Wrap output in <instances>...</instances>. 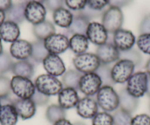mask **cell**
Segmentation results:
<instances>
[{"label": "cell", "instance_id": "cell-1", "mask_svg": "<svg viewBox=\"0 0 150 125\" xmlns=\"http://www.w3.org/2000/svg\"><path fill=\"white\" fill-rule=\"evenodd\" d=\"M98 105L103 111L110 113L119 108V94L112 86L103 85L96 94Z\"/></svg>", "mask_w": 150, "mask_h": 125}, {"label": "cell", "instance_id": "cell-2", "mask_svg": "<svg viewBox=\"0 0 150 125\" xmlns=\"http://www.w3.org/2000/svg\"><path fill=\"white\" fill-rule=\"evenodd\" d=\"M34 83L37 91L49 97L57 95L63 88V83L57 77L47 73L38 76Z\"/></svg>", "mask_w": 150, "mask_h": 125}, {"label": "cell", "instance_id": "cell-3", "mask_svg": "<svg viewBox=\"0 0 150 125\" xmlns=\"http://www.w3.org/2000/svg\"><path fill=\"white\" fill-rule=\"evenodd\" d=\"M12 93L19 99H30L36 91L34 82L30 78L14 75L11 80Z\"/></svg>", "mask_w": 150, "mask_h": 125}, {"label": "cell", "instance_id": "cell-4", "mask_svg": "<svg viewBox=\"0 0 150 125\" xmlns=\"http://www.w3.org/2000/svg\"><path fill=\"white\" fill-rule=\"evenodd\" d=\"M73 64L75 70L82 74H86L95 73L101 65V62L96 54L85 52L74 57Z\"/></svg>", "mask_w": 150, "mask_h": 125}, {"label": "cell", "instance_id": "cell-5", "mask_svg": "<svg viewBox=\"0 0 150 125\" xmlns=\"http://www.w3.org/2000/svg\"><path fill=\"white\" fill-rule=\"evenodd\" d=\"M135 65L133 62L125 59H120L111 67V77L114 83H127L134 73Z\"/></svg>", "mask_w": 150, "mask_h": 125}, {"label": "cell", "instance_id": "cell-6", "mask_svg": "<svg viewBox=\"0 0 150 125\" xmlns=\"http://www.w3.org/2000/svg\"><path fill=\"white\" fill-rule=\"evenodd\" d=\"M123 22V13L119 8L109 7L102 14V24L108 33L113 34L115 31L122 28Z\"/></svg>", "mask_w": 150, "mask_h": 125}, {"label": "cell", "instance_id": "cell-7", "mask_svg": "<svg viewBox=\"0 0 150 125\" xmlns=\"http://www.w3.org/2000/svg\"><path fill=\"white\" fill-rule=\"evenodd\" d=\"M148 74L146 72L134 73L127 81L126 90L136 98H140L146 93Z\"/></svg>", "mask_w": 150, "mask_h": 125}, {"label": "cell", "instance_id": "cell-8", "mask_svg": "<svg viewBox=\"0 0 150 125\" xmlns=\"http://www.w3.org/2000/svg\"><path fill=\"white\" fill-rule=\"evenodd\" d=\"M102 86V80L96 73H86L81 76L78 90L86 97H93L97 94Z\"/></svg>", "mask_w": 150, "mask_h": 125}, {"label": "cell", "instance_id": "cell-9", "mask_svg": "<svg viewBox=\"0 0 150 125\" xmlns=\"http://www.w3.org/2000/svg\"><path fill=\"white\" fill-rule=\"evenodd\" d=\"M44 46L49 54L60 55L69 48V39L67 35L54 33L44 40Z\"/></svg>", "mask_w": 150, "mask_h": 125}, {"label": "cell", "instance_id": "cell-10", "mask_svg": "<svg viewBox=\"0 0 150 125\" xmlns=\"http://www.w3.org/2000/svg\"><path fill=\"white\" fill-rule=\"evenodd\" d=\"M25 19L33 25H36L46 20L47 9L42 2L29 1L26 3Z\"/></svg>", "mask_w": 150, "mask_h": 125}, {"label": "cell", "instance_id": "cell-11", "mask_svg": "<svg viewBox=\"0 0 150 125\" xmlns=\"http://www.w3.org/2000/svg\"><path fill=\"white\" fill-rule=\"evenodd\" d=\"M135 37L131 31L119 29L112 34V43L119 51H125L133 48L135 44Z\"/></svg>", "mask_w": 150, "mask_h": 125}, {"label": "cell", "instance_id": "cell-12", "mask_svg": "<svg viewBox=\"0 0 150 125\" xmlns=\"http://www.w3.org/2000/svg\"><path fill=\"white\" fill-rule=\"evenodd\" d=\"M86 35L89 42L97 46L106 43L108 40V32L106 29L102 24L96 21L89 23Z\"/></svg>", "mask_w": 150, "mask_h": 125}, {"label": "cell", "instance_id": "cell-13", "mask_svg": "<svg viewBox=\"0 0 150 125\" xmlns=\"http://www.w3.org/2000/svg\"><path fill=\"white\" fill-rule=\"evenodd\" d=\"M96 54L99 58L101 64H110L119 59L120 51L117 49L112 43L107 42L106 43L97 47Z\"/></svg>", "mask_w": 150, "mask_h": 125}, {"label": "cell", "instance_id": "cell-14", "mask_svg": "<svg viewBox=\"0 0 150 125\" xmlns=\"http://www.w3.org/2000/svg\"><path fill=\"white\" fill-rule=\"evenodd\" d=\"M99 105L95 99L91 97H84L80 99L76 110L80 117L83 119H93L99 112Z\"/></svg>", "mask_w": 150, "mask_h": 125}, {"label": "cell", "instance_id": "cell-15", "mask_svg": "<svg viewBox=\"0 0 150 125\" xmlns=\"http://www.w3.org/2000/svg\"><path fill=\"white\" fill-rule=\"evenodd\" d=\"M42 64L47 74L54 77L63 75L66 72L64 62L59 55L49 54L42 61Z\"/></svg>", "mask_w": 150, "mask_h": 125}, {"label": "cell", "instance_id": "cell-16", "mask_svg": "<svg viewBox=\"0 0 150 125\" xmlns=\"http://www.w3.org/2000/svg\"><path fill=\"white\" fill-rule=\"evenodd\" d=\"M10 54L13 58L18 61L28 60L31 58L32 43L25 40H16L10 47Z\"/></svg>", "mask_w": 150, "mask_h": 125}, {"label": "cell", "instance_id": "cell-17", "mask_svg": "<svg viewBox=\"0 0 150 125\" xmlns=\"http://www.w3.org/2000/svg\"><path fill=\"white\" fill-rule=\"evenodd\" d=\"M16 110L18 117L23 120H27L33 118L36 113V105L32 99L16 98L11 100Z\"/></svg>", "mask_w": 150, "mask_h": 125}, {"label": "cell", "instance_id": "cell-18", "mask_svg": "<svg viewBox=\"0 0 150 125\" xmlns=\"http://www.w3.org/2000/svg\"><path fill=\"white\" fill-rule=\"evenodd\" d=\"M57 95L58 105L65 110L75 108L80 100L77 90L70 87H63Z\"/></svg>", "mask_w": 150, "mask_h": 125}, {"label": "cell", "instance_id": "cell-19", "mask_svg": "<svg viewBox=\"0 0 150 125\" xmlns=\"http://www.w3.org/2000/svg\"><path fill=\"white\" fill-rule=\"evenodd\" d=\"M20 36L19 27L16 23L5 21L0 27V37L7 43H13Z\"/></svg>", "mask_w": 150, "mask_h": 125}, {"label": "cell", "instance_id": "cell-20", "mask_svg": "<svg viewBox=\"0 0 150 125\" xmlns=\"http://www.w3.org/2000/svg\"><path fill=\"white\" fill-rule=\"evenodd\" d=\"M18 115L12 103H5L0 106V124L16 125Z\"/></svg>", "mask_w": 150, "mask_h": 125}, {"label": "cell", "instance_id": "cell-21", "mask_svg": "<svg viewBox=\"0 0 150 125\" xmlns=\"http://www.w3.org/2000/svg\"><path fill=\"white\" fill-rule=\"evenodd\" d=\"M27 2L13 3L12 6L5 11V21H10L18 24H21L25 19V5Z\"/></svg>", "mask_w": 150, "mask_h": 125}, {"label": "cell", "instance_id": "cell-22", "mask_svg": "<svg viewBox=\"0 0 150 125\" xmlns=\"http://www.w3.org/2000/svg\"><path fill=\"white\" fill-rule=\"evenodd\" d=\"M89 23L90 20L77 12V13L74 15L73 20L70 27L67 29L68 33L71 35L77 34L86 35V30L88 27Z\"/></svg>", "mask_w": 150, "mask_h": 125}, {"label": "cell", "instance_id": "cell-23", "mask_svg": "<svg viewBox=\"0 0 150 125\" xmlns=\"http://www.w3.org/2000/svg\"><path fill=\"white\" fill-rule=\"evenodd\" d=\"M89 40L85 34H73L69 39V48L76 55L87 51Z\"/></svg>", "mask_w": 150, "mask_h": 125}, {"label": "cell", "instance_id": "cell-24", "mask_svg": "<svg viewBox=\"0 0 150 125\" xmlns=\"http://www.w3.org/2000/svg\"><path fill=\"white\" fill-rule=\"evenodd\" d=\"M119 97L120 108L129 113H133L136 110L139 103L138 99L129 94L126 89L121 90Z\"/></svg>", "mask_w": 150, "mask_h": 125}, {"label": "cell", "instance_id": "cell-25", "mask_svg": "<svg viewBox=\"0 0 150 125\" xmlns=\"http://www.w3.org/2000/svg\"><path fill=\"white\" fill-rule=\"evenodd\" d=\"M73 18L74 14L71 12L70 10L66 9L64 7L56 10L52 14L54 23L61 28H69L71 24Z\"/></svg>", "mask_w": 150, "mask_h": 125}, {"label": "cell", "instance_id": "cell-26", "mask_svg": "<svg viewBox=\"0 0 150 125\" xmlns=\"http://www.w3.org/2000/svg\"><path fill=\"white\" fill-rule=\"evenodd\" d=\"M11 71L14 75L31 79L35 73V67L33 63L29 60H21L14 62Z\"/></svg>", "mask_w": 150, "mask_h": 125}, {"label": "cell", "instance_id": "cell-27", "mask_svg": "<svg viewBox=\"0 0 150 125\" xmlns=\"http://www.w3.org/2000/svg\"><path fill=\"white\" fill-rule=\"evenodd\" d=\"M33 34L38 40L44 41L49 36L54 34L56 29L52 23L45 20L40 24L33 25Z\"/></svg>", "mask_w": 150, "mask_h": 125}, {"label": "cell", "instance_id": "cell-28", "mask_svg": "<svg viewBox=\"0 0 150 125\" xmlns=\"http://www.w3.org/2000/svg\"><path fill=\"white\" fill-rule=\"evenodd\" d=\"M83 75L77 70H69L65 72L62 77V83L63 87H70L78 90L80 78Z\"/></svg>", "mask_w": 150, "mask_h": 125}, {"label": "cell", "instance_id": "cell-29", "mask_svg": "<svg viewBox=\"0 0 150 125\" xmlns=\"http://www.w3.org/2000/svg\"><path fill=\"white\" fill-rule=\"evenodd\" d=\"M48 54L49 52L44 46L43 40H38L32 43L31 59L33 61L38 63L42 62Z\"/></svg>", "mask_w": 150, "mask_h": 125}, {"label": "cell", "instance_id": "cell-30", "mask_svg": "<svg viewBox=\"0 0 150 125\" xmlns=\"http://www.w3.org/2000/svg\"><path fill=\"white\" fill-rule=\"evenodd\" d=\"M66 110L59 105H51L46 110V118L51 124H54L60 119H66Z\"/></svg>", "mask_w": 150, "mask_h": 125}, {"label": "cell", "instance_id": "cell-31", "mask_svg": "<svg viewBox=\"0 0 150 125\" xmlns=\"http://www.w3.org/2000/svg\"><path fill=\"white\" fill-rule=\"evenodd\" d=\"M95 73L100 77L103 85L113 86L115 84L111 77V67L110 64H101Z\"/></svg>", "mask_w": 150, "mask_h": 125}, {"label": "cell", "instance_id": "cell-32", "mask_svg": "<svg viewBox=\"0 0 150 125\" xmlns=\"http://www.w3.org/2000/svg\"><path fill=\"white\" fill-rule=\"evenodd\" d=\"M112 118L114 125H130L132 119L131 113L122 110L120 108L115 110Z\"/></svg>", "mask_w": 150, "mask_h": 125}, {"label": "cell", "instance_id": "cell-33", "mask_svg": "<svg viewBox=\"0 0 150 125\" xmlns=\"http://www.w3.org/2000/svg\"><path fill=\"white\" fill-rule=\"evenodd\" d=\"M125 59L131 61L134 63V64L136 66H139L142 63V56H141L140 51L138 50L131 48L125 51H120L119 54V59Z\"/></svg>", "mask_w": 150, "mask_h": 125}, {"label": "cell", "instance_id": "cell-34", "mask_svg": "<svg viewBox=\"0 0 150 125\" xmlns=\"http://www.w3.org/2000/svg\"><path fill=\"white\" fill-rule=\"evenodd\" d=\"M92 125H114L113 118L108 112H98L92 119Z\"/></svg>", "mask_w": 150, "mask_h": 125}, {"label": "cell", "instance_id": "cell-35", "mask_svg": "<svg viewBox=\"0 0 150 125\" xmlns=\"http://www.w3.org/2000/svg\"><path fill=\"white\" fill-rule=\"evenodd\" d=\"M14 62L11 54L7 52L0 54V75L6 73L11 70Z\"/></svg>", "mask_w": 150, "mask_h": 125}, {"label": "cell", "instance_id": "cell-36", "mask_svg": "<svg viewBox=\"0 0 150 125\" xmlns=\"http://www.w3.org/2000/svg\"><path fill=\"white\" fill-rule=\"evenodd\" d=\"M11 92V79L7 76L0 75V100L8 98Z\"/></svg>", "mask_w": 150, "mask_h": 125}, {"label": "cell", "instance_id": "cell-37", "mask_svg": "<svg viewBox=\"0 0 150 125\" xmlns=\"http://www.w3.org/2000/svg\"><path fill=\"white\" fill-rule=\"evenodd\" d=\"M138 49L144 54L150 56V34H141L136 40Z\"/></svg>", "mask_w": 150, "mask_h": 125}, {"label": "cell", "instance_id": "cell-38", "mask_svg": "<svg viewBox=\"0 0 150 125\" xmlns=\"http://www.w3.org/2000/svg\"><path fill=\"white\" fill-rule=\"evenodd\" d=\"M65 5L71 10L78 12L88 5V0H65Z\"/></svg>", "mask_w": 150, "mask_h": 125}, {"label": "cell", "instance_id": "cell-39", "mask_svg": "<svg viewBox=\"0 0 150 125\" xmlns=\"http://www.w3.org/2000/svg\"><path fill=\"white\" fill-rule=\"evenodd\" d=\"M42 3L46 9L54 12L56 10L64 7L65 0H44Z\"/></svg>", "mask_w": 150, "mask_h": 125}, {"label": "cell", "instance_id": "cell-40", "mask_svg": "<svg viewBox=\"0 0 150 125\" xmlns=\"http://www.w3.org/2000/svg\"><path fill=\"white\" fill-rule=\"evenodd\" d=\"M32 100L34 102L36 106H44L46 105L50 101V97L42 93L39 92L36 90L35 94H33V97H31Z\"/></svg>", "mask_w": 150, "mask_h": 125}, {"label": "cell", "instance_id": "cell-41", "mask_svg": "<svg viewBox=\"0 0 150 125\" xmlns=\"http://www.w3.org/2000/svg\"><path fill=\"white\" fill-rule=\"evenodd\" d=\"M79 13H80L81 15H84L85 17L88 18V20H91L92 18H98L99 16H102V14H103L104 11L102 10H93L92 8H89L88 6H86L82 10L78 11Z\"/></svg>", "mask_w": 150, "mask_h": 125}, {"label": "cell", "instance_id": "cell-42", "mask_svg": "<svg viewBox=\"0 0 150 125\" xmlns=\"http://www.w3.org/2000/svg\"><path fill=\"white\" fill-rule=\"evenodd\" d=\"M130 125H150V116L146 113L136 115L132 117Z\"/></svg>", "mask_w": 150, "mask_h": 125}, {"label": "cell", "instance_id": "cell-43", "mask_svg": "<svg viewBox=\"0 0 150 125\" xmlns=\"http://www.w3.org/2000/svg\"><path fill=\"white\" fill-rule=\"evenodd\" d=\"M109 2L110 0H88V6L96 10H102Z\"/></svg>", "mask_w": 150, "mask_h": 125}, {"label": "cell", "instance_id": "cell-44", "mask_svg": "<svg viewBox=\"0 0 150 125\" xmlns=\"http://www.w3.org/2000/svg\"><path fill=\"white\" fill-rule=\"evenodd\" d=\"M139 31L141 34H150V13L147 14L141 21L139 26Z\"/></svg>", "mask_w": 150, "mask_h": 125}, {"label": "cell", "instance_id": "cell-45", "mask_svg": "<svg viewBox=\"0 0 150 125\" xmlns=\"http://www.w3.org/2000/svg\"><path fill=\"white\" fill-rule=\"evenodd\" d=\"M132 1L133 0H110L109 5L110 7H116L121 9L130 5Z\"/></svg>", "mask_w": 150, "mask_h": 125}, {"label": "cell", "instance_id": "cell-46", "mask_svg": "<svg viewBox=\"0 0 150 125\" xmlns=\"http://www.w3.org/2000/svg\"><path fill=\"white\" fill-rule=\"evenodd\" d=\"M13 5V0H0V10L4 12L8 10Z\"/></svg>", "mask_w": 150, "mask_h": 125}, {"label": "cell", "instance_id": "cell-47", "mask_svg": "<svg viewBox=\"0 0 150 125\" xmlns=\"http://www.w3.org/2000/svg\"><path fill=\"white\" fill-rule=\"evenodd\" d=\"M53 125H73V124L68 119H63L56 122L55 123L53 124Z\"/></svg>", "mask_w": 150, "mask_h": 125}, {"label": "cell", "instance_id": "cell-48", "mask_svg": "<svg viewBox=\"0 0 150 125\" xmlns=\"http://www.w3.org/2000/svg\"><path fill=\"white\" fill-rule=\"evenodd\" d=\"M5 21V13L0 10V27Z\"/></svg>", "mask_w": 150, "mask_h": 125}, {"label": "cell", "instance_id": "cell-49", "mask_svg": "<svg viewBox=\"0 0 150 125\" xmlns=\"http://www.w3.org/2000/svg\"><path fill=\"white\" fill-rule=\"evenodd\" d=\"M146 94L150 97V75H148V80H147V88H146Z\"/></svg>", "mask_w": 150, "mask_h": 125}, {"label": "cell", "instance_id": "cell-50", "mask_svg": "<svg viewBox=\"0 0 150 125\" xmlns=\"http://www.w3.org/2000/svg\"><path fill=\"white\" fill-rule=\"evenodd\" d=\"M145 68H146V73L150 75V59H149V60L147 61L146 64V66H145Z\"/></svg>", "mask_w": 150, "mask_h": 125}, {"label": "cell", "instance_id": "cell-51", "mask_svg": "<svg viewBox=\"0 0 150 125\" xmlns=\"http://www.w3.org/2000/svg\"><path fill=\"white\" fill-rule=\"evenodd\" d=\"M2 39L0 37V54L3 53V46H2Z\"/></svg>", "mask_w": 150, "mask_h": 125}, {"label": "cell", "instance_id": "cell-52", "mask_svg": "<svg viewBox=\"0 0 150 125\" xmlns=\"http://www.w3.org/2000/svg\"><path fill=\"white\" fill-rule=\"evenodd\" d=\"M73 125H86V124L83 123V122H75L74 124H73Z\"/></svg>", "mask_w": 150, "mask_h": 125}, {"label": "cell", "instance_id": "cell-53", "mask_svg": "<svg viewBox=\"0 0 150 125\" xmlns=\"http://www.w3.org/2000/svg\"><path fill=\"white\" fill-rule=\"evenodd\" d=\"M29 1H36V2H43L44 0H26V2H29Z\"/></svg>", "mask_w": 150, "mask_h": 125}, {"label": "cell", "instance_id": "cell-54", "mask_svg": "<svg viewBox=\"0 0 150 125\" xmlns=\"http://www.w3.org/2000/svg\"><path fill=\"white\" fill-rule=\"evenodd\" d=\"M2 105V103H1V100H0V106Z\"/></svg>", "mask_w": 150, "mask_h": 125}, {"label": "cell", "instance_id": "cell-55", "mask_svg": "<svg viewBox=\"0 0 150 125\" xmlns=\"http://www.w3.org/2000/svg\"><path fill=\"white\" fill-rule=\"evenodd\" d=\"M149 110H150V103H149Z\"/></svg>", "mask_w": 150, "mask_h": 125}]
</instances>
